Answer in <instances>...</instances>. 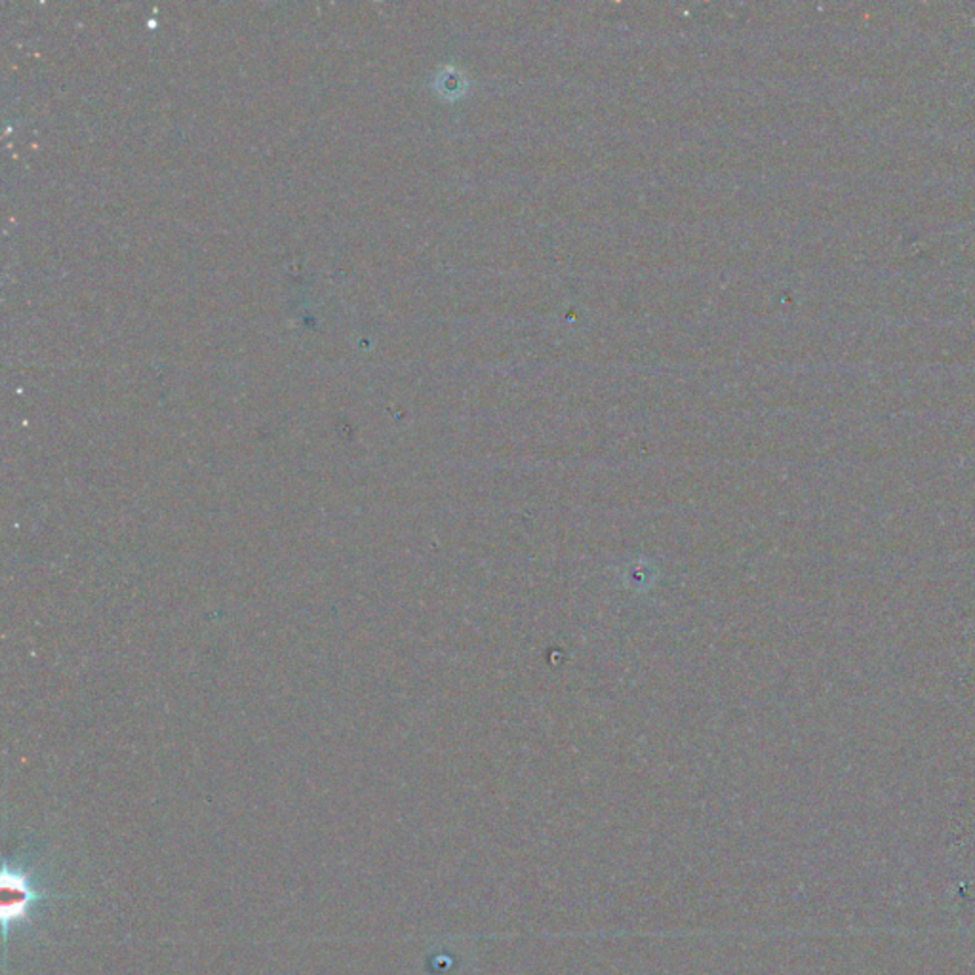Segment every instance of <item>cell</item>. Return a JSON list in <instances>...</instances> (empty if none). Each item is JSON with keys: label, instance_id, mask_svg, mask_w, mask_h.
Segmentation results:
<instances>
[{"label": "cell", "instance_id": "cell-1", "mask_svg": "<svg viewBox=\"0 0 975 975\" xmlns=\"http://www.w3.org/2000/svg\"><path fill=\"white\" fill-rule=\"evenodd\" d=\"M0 892H2V928H4V937H8L12 926L31 923V913L35 905L42 899V894L37 890L33 878L26 869H21L18 865L10 867L8 861L2 869Z\"/></svg>", "mask_w": 975, "mask_h": 975}]
</instances>
